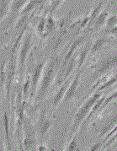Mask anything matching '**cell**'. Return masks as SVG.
Here are the masks:
<instances>
[{
    "instance_id": "cell-20",
    "label": "cell",
    "mask_w": 117,
    "mask_h": 151,
    "mask_svg": "<svg viewBox=\"0 0 117 151\" xmlns=\"http://www.w3.org/2000/svg\"><path fill=\"white\" fill-rule=\"evenodd\" d=\"M31 74H28L26 76V78L25 79V83L23 85V88H22V97L25 101V99L26 96H28V93L31 92Z\"/></svg>"
},
{
    "instance_id": "cell-25",
    "label": "cell",
    "mask_w": 117,
    "mask_h": 151,
    "mask_svg": "<svg viewBox=\"0 0 117 151\" xmlns=\"http://www.w3.org/2000/svg\"><path fill=\"white\" fill-rule=\"evenodd\" d=\"M63 1H64V0H53V1L51 2L50 13H51V14H53V12L55 11L56 9L63 3Z\"/></svg>"
},
{
    "instance_id": "cell-6",
    "label": "cell",
    "mask_w": 117,
    "mask_h": 151,
    "mask_svg": "<svg viewBox=\"0 0 117 151\" xmlns=\"http://www.w3.org/2000/svg\"><path fill=\"white\" fill-rule=\"evenodd\" d=\"M80 74L81 71L76 73V75L74 76L70 85L68 86V91L65 94V96L63 98V102H68L70 101H72L75 96V94L78 91V85H79V82H80Z\"/></svg>"
},
{
    "instance_id": "cell-21",
    "label": "cell",
    "mask_w": 117,
    "mask_h": 151,
    "mask_svg": "<svg viewBox=\"0 0 117 151\" xmlns=\"http://www.w3.org/2000/svg\"><path fill=\"white\" fill-rule=\"evenodd\" d=\"M46 17L44 16L41 19V20L38 22L36 25V33L39 36H44L45 35V31H46Z\"/></svg>"
},
{
    "instance_id": "cell-9",
    "label": "cell",
    "mask_w": 117,
    "mask_h": 151,
    "mask_svg": "<svg viewBox=\"0 0 117 151\" xmlns=\"http://www.w3.org/2000/svg\"><path fill=\"white\" fill-rule=\"evenodd\" d=\"M72 79H73V77H70L62 85H61V86L59 87V89L57 90L56 93L53 99H52V105H53L54 107H57L60 105V103L63 101V98L65 96V94H66V92L68 91V86L70 85Z\"/></svg>"
},
{
    "instance_id": "cell-4",
    "label": "cell",
    "mask_w": 117,
    "mask_h": 151,
    "mask_svg": "<svg viewBox=\"0 0 117 151\" xmlns=\"http://www.w3.org/2000/svg\"><path fill=\"white\" fill-rule=\"evenodd\" d=\"M32 35L31 33H27L21 41L19 49L18 48V69L20 74L25 71L26 61L32 48Z\"/></svg>"
},
{
    "instance_id": "cell-12",
    "label": "cell",
    "mask_w": 117,
    "mask_h": 151,
    "mask_svg": "<svg viewBox=\"0 0 117 151\" xmlns=\"http://www.w3.org/2000/svg\"><path fill=\"white\" fill-rule=\"evenodd\" d=\"M109 16H110V14L108 12V10L107 9H103L99 14V16L95 19L94 23L93 24L92 29L97 30V29H100L101 27L105 25L107 19H108Z\"/></svg>"
},
{
    "instance_id": "cell-19",
    "label": "cell",
    "mask_w": 117,
    "mask_h": 151,
    "mask_svg": "<svg viewBox=\"0 0 117 151\" xmlns=\"http://www.w3.org/2000/svg\"><path fill=\"white\" fill-rule=\"evenodd\" d=\"M3 120H4V131H5V136H6V142L7 146L9 149L10 146V140H9V116L7 114L6 111H4L3 113Z\"/></svg>"
},
{
    "instance_id": "cell-26",
    "label": "cell",
    "mask_w": 117,
    "mask_h": 151,
    "mask_svg": "<svg viewBox=\"0 0 117 151\" xmlns=\"http://www.w3.org/2000/svg\"><path fill=\"white\" fill-rule=\"evenodd\" d=\"M103 33L107 35V36H116L117 35V25L114 26L113 28L111 29H105Z\"/></svg>"
},
{
    "instance_id": "cell-7",
    "label": "cell",
    "mask_w": 117,
    "mask_h": 151,
    "mask_svg": "<svg viewBox=\"0 0 117 151\" xmlns=\"http://www.w3.org/2000/svg\"><path fill=\"white\" fill-rule=\"evenodd\" d=\"M51 126H52V122L46 116V111H41L39 118H38V122H37V127H38V131H39L40 135L41 137H43L44 135L49 131Z\"/></svg>"
},
{
    "instance_id": "cell-24",
    "label": "cell",
    "mask_w": 117,
    "mask_h": 151,
    "mask_svg": "<svg viewBox=\"0 0 117 151\" xmlns=\"http://www.w3.org/2000/svg\"><path fill=\"white\" fill-rule=\"evenodd\" d=\"M117 25V14H111L106 21L105 29H111Z\"/></svg>"
},
{
    "instance_id": "cell-29",
    "label": "cell",
    "mask_w": 117,
    "mask_h": 151,
    "mask_svg": "<svg viewBox=\"0 0 117 151\" xmlns=\"http://www.w3.org/2000/svg\"><path fill=\"white\" fill-rule=\"evenodd\" d=\"M19 151H25L24 145H22L21 143H19Z\"/></svg>"
},
{
    "instance_id": "cell-17",
    "label": "cell",
    "mask_w": 117,
    "mask_h": 151,
    "mask_svg": "<svg viewBox=\"0 0 117 151\" xmlns=\"http://www.w3.org/2000/svg\"><path fill=\"white\" fill-rule=\"evenodd\" d=\"M41 3V0H30L26 5L24 7V9L21 10V15H28L30 13L36 9V7L38 6V4Z\"/></svg>"
},
{
    "instance_id": "cell-28",
    "label": "cell",
    "mask_w": 117,
    "mask_h": 151,
    "mask_svg": "<svg viewBox=\"0 0 117 151\" xmlns=\"http://www.w3.org/2000/svg\"><path fill=\"white\" fill-rule=\"evenodd\" d=\"M38 151H46V145H41L38 147Z\"/></svg>"
},
{
    "instance_id": "cell-13",
    "label": "cell",
    "mask_w": 117,
    "mask_h": 151,
    "mask_svg": "<svg viewBox=\"0 0 117 151\" xmlns=\"http://www.w3.org/2000/svg\"><path fill=\"white\" fill-rule=\"evenodd\" d=\"M30 0H12L11 6H10V12L13 14H16L19 12H21V10L24 9L26 4Z\"/></svg>"
},
{
    "instance_id": "cell-18",
    "label": "cell",
    "mask_w": 117,
    "mask_h": 151,
    "mask_svg": "<svg viewBox=\"0 0 117 151\" xmlns=\"http://www.w3.org/2000/svg\"><path fill=\"white\" fill-rule=\"evenodd\" d=\"M56 26L55 19L52 16V14L49 13V14L46 16V31H45V35L44 37L48 36L50 33L54 30Z\"/></svg>"
},
{
    "instance_id": "cell-27",
    "label": "cell",
    "mask_w": 117,
    "mask_h": 151,
    "mask_svg": "<svg viewBox=\"0 0 117 151\" xmlns=\"http://www.w3.org/2000/svg\"><path fill=\"white\" fill-rule=\"evenodd\" d=\"M101 145H102V144L101 143H97V144H95V145H93L90 148V150L89 151H97L98 150H99V148L101 147Z\"/></svg>"
},
{
    "instance_id": "cell-15",
    "label": "cell",
    "mask_w": 117,
    "mask_h": 151,
    "mask_svg": "<svg viewBox=\"0 0 117 151\" xmlns=\"http://www.w3.org/2000/svg\"><path fill=\"white\" fill-rule=\"evenodd\" d=\"M36 139H35V135L32 133V131L30 129H26L25 132V137L24 139V148H25V151H28L31 147L33 146L34 143H35Z\"/></svg>"
},
{
    "instance_id": "cell-14",
    "label": "cell",
    "mask_w": 117,
    "mask_h": 151,
    "mask_svg": "<svg viewBox=\"0 0 117 151\" xmlns=\"http://www.w3.org/2000/svg\"><path fill=\"white\" fill-rule=\"evenodd\" d=\"M90 49H91V46H90V44H89V43H88V44L86 45V47L83 48V50L80 53L78 54V58H78L77 68H78V69H80L81 67L84 64V63H85V60H86L88 55L90 53Z\"/></svg>"
},
{
    "instance_id": "cell-16",
    "label": "cell",
    "mask_w": 117,
    "mask_h": 151,
    "mask_svg": "<svg viewBox=\"0 0 117 151\" xmlns=\"http://www.w3.org/2000/svg\"><path fill=\"white\" fill-rule=\"evenodd\" d=\"M11 3H12V0H1L0 13H1V20L2 21L6 17L8 13L10 11Z\"/></svg>"
},
{
    "instance_id": "cell-3",
    "label": "cell",
    "mask_w": 117,
    "mask_h": 151,
    "mask_svg": "<svg viewBox=\"0 0 117 151\" xmlns=\"http://www.w3.org/2000/svg\"><path fill=\"white\" fill-rule=\"evenodd\" d=\"M117 67V52L110 53L100 60L95 62L92 66V73L90 80L94 82L106 75L111 70Z\"/></svg>"
},
{
    "instance_id": "cell-22",
    "label": "cell",
    "mask_w": 117,
    "mask_h": 151,
    "mask_svg": "<svg viewBox=\"0 0 117 151\" xmlns=\"http://www.w3.org/2000/svg\"><path fill=\"white\" fill-rule=\"evenodd\" d=\"M117 99V89L116 91H114V92H112L110 96H106L105 98V101L103 103V105H102V106H101V109H100V111H102L103 109H105L110 103H111L112 101H116Z\"/></svg>"
},
{
    "instance_id": "cell-1",
    "label": "cell",
    "mask_w": 117,
    "mask_h": 151,
    "mask_svg": "<svg viewBox=\"0 0 117 151\" xmlns=\"http://www.w3.org/2000/svg\"><path fill=\"white\" fill-rule=\"evenodd\" d=\"M102 96L103 95H102L101 91H94L92 95L81 105L80 107L78 109V111H76V113L74 115L72 125L70 127V133H69L70 139L75 136L76 132L78 130L79 127H82L87 116L89 115L93 106L96 104V102L99 101Z\"/></svg>"
},
{
    "instance_id": "cell-23",
    "label": "cell",
    "mask_w": 117,
    "mask_h": 151,
    "mask_svg": "<svg viewBox=\"0 0 117 151\" xmlns=\"http://www.w3.org/2000/svg\"><path fill=\"white\" fill-rule=\"evenodd\" d=\"M65 151H78V142H77V139L75 136L70 139V141L68 142V145L65 149Z\"/></svg>"
},
{
    "instance_id": "cell-10",
    "label": "cell",
    "mask_w": 117,
    "mask_h": 151,
    "mask_svg": "<svg viewBox=\"0 0 117 151\" xmlns=\"http://www.w3.org/2000/svg\"><path fill=\"white\" fill-rule=\"evenodd\" d=\"M111 37H108V36H101L97 38L94 42L91 45V49H90V53L89 54L94 55L95 53H97L99 51H100L101 49L105 47L106 44L111 42Z\"/></svg>"
},
{
    "instance_id": "cell-8",
    "label": "cell",
    "mask_w": 117,
    "mask_h": 151,
    "mask_svg": "<svg viewBox=\"0 0 117 151\" xmlns=\"http://www.w3.org/2000/svg\"><path fill=\"white\" fill-rule=\"evenodd\" d=\"M84 41H85V36H78L76 40H74L73 42L71 44L70 47H69V49H68V52H67V54H66L65 58H64V60H63V62H62V64L61 68H65V67L67 66V64H68V62H69L70 59L73 57V54H74V52H75V51L80 47L81 45L83 43Z\"/></svg>"
},
{
    "instance_id": "cell-2",
    "label": "cell",
    "mask_w": 117,
    "mask_h": 151,
    "mask_svg": "<svg viewBox=\"0 0 117 151\" xmlns=\"http://www.w3.org/2000/svg\"><path fill=\"white\" fill-rule=\"evenodd\" d=\"M59 66V61L56 58H51L46 63L44 68L41 83L38 88L36 100V101H41L46 97V95L50 90L51 85L55 81L57 76L56 69Z\"/></svg>"
},
{
    "instance_id": "cell-5",
    "label": "cell",
    "mask_w": 117,
    "mask_h": 151,
    "mask_svg": "<svg viewBox=\"0 0 117 151\" xmlns=\"http://www.w3.org/2000/svg\"><path fill=\"white\" fill-rule=\"evenodd\" d=\"M46 62H42L40 63H37L33 73L31 74V92H30V98L29 101H31V100L35 96H36L38 88L41 83V79L42 77V73H43L44 68L46 66Z\"/></svg>"
},
{
    "instance_id": "cell-11",
    "label": "cell",
    "mask_w": 117,
    "mask_h": 151,
    "mask_svg": "<svg viewBox=\"0 0 117 151\" xmlns=\"http://www.w3.org/2000/svg\"><path fill=\"white\" fill-rule=\"evenodd\" d=\"M102 82H103L102 84H98V85L94 84V85L93 86L91 91L95 90V91H101L102 92L103 91H105V89H108V88L111 87L115 83L117 82V73L114 74V75H111V76L108 77V78H106Z\"/></svg>"
}]
</instances>
